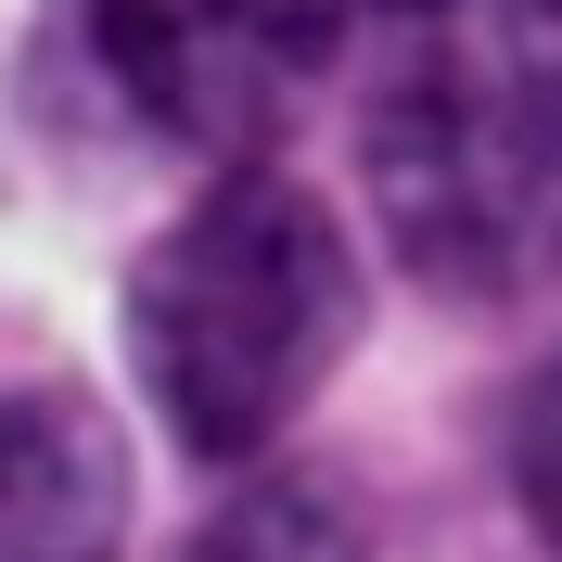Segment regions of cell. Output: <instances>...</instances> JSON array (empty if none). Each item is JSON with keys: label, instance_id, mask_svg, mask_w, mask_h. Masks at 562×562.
<instances>
[{"label": "cell", "instance_id": "obj_1", "mask_svg": "<svg viewBox=\"0 0 562 562\" xmlns=\"http://www.w3.org/2000/svg\"><path fill=\"white\" fill-rule=\"evenodd\" d=\"M384 244L435 294H537L562 269V0L409 13L358 128Z\"/></svg>", "mask_w": 562, "mask_h": 562}, {"label": "cell", "instance_id": "obj_2", "mask_svg": "<svg viewBox=\"0 0 562 562\" xmlns=\"http://www.w3.org/2000/svg\"><path fill=\"white\" fill-rule=\"evenodd\" d=\"M358 346V256L319 192L244 167L128 269V358L192 460H256Z\"/></svg>", "mask_w": 562, "mask_h": 562}, {"label": "cell", "instance_id": "obj_3", "mask_svg": "<svg viewBox=\"0 0 562 562\" xmlns=\"http://www.w3.org/2000/svg\"><path fill=\"white\" fill-rule=\"evenodd\" d=\"M90 52L192 154H256L346 52V0H90Z\"/></svg>", "mask_w": 562, "mask_h": 562}, {"label": "cell", "instance_id": "obj_4", "mask_svg": "<svg viewBox=\"0 0 562 562\" xmlns=\"http://www.w3.org/2000/svg\"><path fill=\"white\" fill-rule=\"evenodd\" d=\"M128 460L77 396H0V562H115Z\"/></svg>", "mask_w": 562, "mask_h": 562}, {"label": "cell", "instance_id": "obj_5", "mask_svg": "<svg viewBox=\"0 0 562 562\" xmlns=\"http://www.w3.org/2000/svg\"><path fill=\"white\" fill-rule=\"evenodd\" d=\"M192 562H358V537H346V512H333V498L256 486V498H231V512L192 537Z\"/></svg>", "mask_w": 562, "mask_h": 562}, {"label": "cell", "instance_id": "obj_6", "mask_svg": "<svg viewBox=\"0 0 562 562\" xmlns=\"http://www.w3.org/2000/svg\"><path fill=\"white\" fill-rule=\"evenodd\" d=\"M512 486H525L537 537H550V550H562V346L537 358V384L512 396Z\"/></svg>", "mask_w": 562, "mask_h": 562}, {"label": "cell", "instance_id": "obj_7", "mask_svg": "<svg viewBox=\"0 0 562 562\" xmlns=\"http://www.w3.org/2000/svg\"><path fill=\"white\" fill-rule=\"evenodd\" d=\"M384 13H435V0H384Z\"/></svg>", "mask_w": 562, "mask_h": 562}]
</instances>
